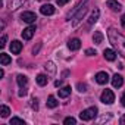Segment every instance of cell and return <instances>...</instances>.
Segmentation results:
<instances>
[{
	"label": "cell",
	"mask_w": 125,
	"mask_h": 125,
	"mask_svg": "<svg viewBox=\"0 0 125 125\" xmlns=\"http://www.w3.org/2000/svg\"><path fill=\"white\" fill-rule=\"evenodd\" d=\"M107 37H109V41L112 43V46L115 47V50L122 57H125V35L121 34L115 28H109L107 30Z\"/></svg>",
	"instance_id": "obj_1"
},
{
	"label": "cell",
	"mask_w": 125,
	"mask_h": 125,
	"mask_svg": "<svg viewBox=\"0 0 125 125\" xmlns=\"http://www.w3.org/2000/svg\"><path fill=\"white\" fill-rule=\"evenodd\" d=\"M97 116V107H88V109H84L81 113H80V118L81 121H91Z\"/></svg>",
	"instance_id": "obj_2"
},
{
	"label": "cell",
	"mask_w": 125,
	"mask_h": 125,
	"mask_svg": "<svg viewBox=\"0 0 125 125\" xmlns=\"http://www.w3.org/2000/svg\"><path fill=\"white\" fill-rule=\"evenodd\" d=\"M100 100H102L104 104H112V103L115 102V94H113V91L106 88V90L102 93V96H100Z\"/></svg>",
	"instance_id": "obj_3"
},
{
	"label": "cell",
	"mask_w": 125,
	"mask_h": 125,
	"mask_svg": "<svg viewBox=\"0 0 125 125\" xmlns=\"http://www.w3.org/2000/svg\"><path fill=\"white\" fill-rule=\"evenodd\" d=\"M21 19L24 22H27V24H32V22H35L37 16H35L34 12H22L21 13Z\"/></svg>",
	"instance_id": "obj_4"
},
{
	"label": "cell",
	"mask_w": 125,
	"mask_h": 125,
	"mask_svg": "<svg viewBox=\"0 0 125 125\" xmlns=\"http://www.w3.org/2000/svg\"><path fill=\"white\" fill-rule=\"evenodd\" d=\"M85 13H87V8H85V6H83V9H80V10H78V13L75 15L72 25H74V27H78V25H80V22H81V18H84V15H85Z\"/></svg>",
	"instance_id": "obj_5"
},
{
	"label": "cell",
	"mask_w": 125,
	"mask_h": 125,
	"mask_svg": "<svg viewBox=\"0 0 125 125\" xmlns=\"http://www.w3.org/2000/svg\"><path fill=\"white\" fill-rule=\"evenodd\" d=\"M96 81L99 83V84H107V81H109V75H107V72H103V71H100V72H97L96 74Z\"/></svg>",
	"instance_id": "obj_6"
},
{
	"label": "cell",
	"mask_w": 125,
	"mask_h": 125,
	"mask_svg": "<svg viewBox=\"0 0 125 125\" xmlns=\"http://www.w3.org/2000/svg\"><path fill=\"white\" fill-rule=\"evenodd\" d=\"M34 32H35V27L31 25V27H28V28H25V30L22 31V38H24V40H31L32 35H34Z\"/></svg>",
	"instance_id": "obj_7"
},
{
	"label": "cell",
	"mask_w": 125,
	"mask_h": 125,
	"mask_svg": "<svg viewBox=\"0 0 125 125\" xmlns=\"http://www.w3.org/2000/svg\"><path fill=\"white\" fill-rule=\"evenodd\" d=\"M21 50H22V43L18 41V40H13V41L10 43V52H12L13 54H19Z\"/></svg>",
	"instance_id": "obj_8"
},
{
	"label": "cell",
	"mask_w": 125,
	"mask_h": 125,
	"mask_svg": "<svg viewBox=\"0 0 125 125\" xmlns=\"http://www.w3.org/2000/svg\"><path fill=\"white\" fill-rule=\"evenodd\" d=\"M40 12L43 15H46V16H50V15L54 13V6H52V5H43L40 8Z\"/></svg>",
	"instance_id": "obj_9"
},
{
	"label": "cell",
	"mask_w": 125,
	"mask_h": 125,
	"mask_svg": "<svg viewBox=\"0 0 125 125\" xmlns=\"http://www.w3.org/2000/svg\"><path fill=\"white\" fill-rule=\"evenodd\" d=\"M80 47H81V40H80V38H72V40H69V43H68V49H69V50L75 52V50H78Z\"/></svg>",
	"instance_id": "obj_10"
},
{
	"label": "cell",
	"mask_w": 125,
	"mask_h": 125,
	"mask_svg": "<svg viewBox=\"0 0 125 125\" xmlns=\"http://www.w3.org/2000/svg\"><path fill=\"white\" fill-rule=\"evenodd\" d=\"M122 84H124V78H122V75L115 74V75L112 77V85H113L115 88H119V87H122Z\"/></svg>",
	"instance_id": "obj_11"
},
{
	"label": "cell",
	"mask_w": 125,
	"mask_h": 125,
	"mask_svg": "<svg viewBox=\"0 0 125 125\" xmlns=\"http://www.w3.org/2000/svg\"><path fill=\"white\" fill-rule=\"evenodd\" d=\"M107 8H110V10H113V12H119L121 9H122V6H121V3H118L116 0H107Z\"/></svg>",
	"instance_id": "obj_12"
},
{
	"label": "cell",
	"mask_w": 125,
	"mask_h": 125,
	"mask_svg": "<svg viewBox=\"0 0 125 125\" xmlns=\"http://www.w3.org/2000/svg\"><path fill=\"white\" fill-rule=\"evenodd\" d=\"M103 56H104V59H106V60L113 62V60L116 59V52H115V50H112V49H106V50L103 52Z\"/></svg>",
	"instance_id": "obj_13"
},
{
	"label": "cell",
	"mask_w": 125,
	"mask_h": 125,
	"mask_svg": "<svg viewBox=\"0 0 125 125\" xmlns=\"http://www.w3.org/2000/svg\"><path fill=\"white\" fill-rule=\"evenodd\" d=\"M24 2H25V0H9V2H8V8H9L10 10H15V9H18Z\"/></svg>",
	"instance_id": "obj_14"
},
{
	"label": "cell",
	"mask_w": 125,
	"mask_h": 125,
	"mask_svg": "<svg viewBox=\"0 0 125 125\" xmlns=\"http://www.w3.org/2000/svg\"><path fill=\"white\" fill-rule=\"evenodd\" d=\"M57 91H59V97L60 99H66V97L71 96V87H62Z\"/></svg>",
	"instance_id": "obj_15"
},
{
	"label": "cell",
	"mask_w": 125,
	"mask_h": 125,
	"mask_svg": "<svg viewBox=\"0 0 125 125\" xmlns=\"http://www.w3.org/2000/svg\"><path fill=\"white\" fill-rule=\"evenodd\" d=\"M99 16H100V10H99V9H94L93 13H91V16H90V19H88V24H90V25L96 24L97 19H99Z\"/></svg>",
	"instance_id": "obj_16"
},
{
	"label": "cell",
	"mask_w": 125,
	"mask_h": 125,
	"mask_svg": "<svg viewBox=\"0 0 125 125\" xmlns=\"http://www.w3.org/2000/svg\"><path fill=\"white\" fill-rule=\"evenodd\" d=\"M57 104H59L57 99H56L54 96H49V99H47V107L54 109V107H57Z\"/></svg>",
	"instance_id": "obj_17"
},
{
	"label": "cell",
	"mask_w": 125,
	"mask_h": 125,
	"mask_svg": "<svg viewBox=\"0 0 125 125\" xmlns=\"http://www.w3.org/2000/svg\"><path fill=\"white\" fill-rule=\"evenodd\" d=\"M10 62H12V59H10V56H9V54H6V53H2V54H0V63H2L3 66L9 65Z\"/></svg>",
	"instance_id": "obj_18"
},
{
	"label": "cell",
	"mask_w": 125,
	"mask_h": 125,
	"mask_svg": "<svg viewBox=\"0 0 125 125\" xmlns=\"http://www.w3.org/2000/svg\"><path fill=\"white\" fill-rule=\"evenodd\" d=\"M35 80H37V84H38V85H41V87H43V85H46V84L49 83V78H47V75H44V74L37 75V78H35Z\"/></svg>",
	"instance_id": "obj_19"
},
{
	"label": "cell",
	"mask_w": 125,
	"mask_h": 125,
	"mask_svg": "<svg viewBox=\"0 0 125 125\" xmlns=\"http://www.w3.org/2000/svg\"><path fill=\"white\" fill-rule=\"evenodd\" d=\"M93 43L94 44H102L103 43V34L100 31H96L94 35H93Z\"/></svg>",
	"instance_id": "obj_20"
},
{
	"label": "cell",
	"mask_w": 125,
	"mask_h": 125,
	"mask_svg": "<svg viewBox=\"0 0 125 125\" xmlns=\"http://www.w3.org/2000/svg\"><path fill=\"white\" fill-rule=\"evenodd\" d=\"M16 83H18V85L22 88V87H25V85L28 84V78H27L25 75H18V77H16Z\"/></svg>",
	"instance_id": "obj_21"
},
{
	"label": "cell",
	"mask_w": 125,
	"mask_h": 125,
	"mask_svg": "<svg viewBox=\"0 0 125 125\" xmlns=\"http://www.w3.org/2000/svg\"><path fill=\"white\" fill-rule=\"evenodd\" d=\"M9 113H10V109H9L6 104H3L2 107H0V115H2V118H8Z\"/></svg>",
	"instance_id": "obj_22"
},
{
	"label": "cell",
	"mask_w": 125,
	"mask_h": 125,
	"mask_svg": "<svg viewBox=\"0 0 125 125\" xmlns=\"http://www.w3.org/2000/svg\"><path fill=\"white\" fill-rule=\"evenodd\" d=\"M44 68H46V71H49L50 74H54V72H56V68H54V65L52 63V62H47Z\"/></svg>",
	"instance_id": "obj_23"
},
{
	"label": "cell",
	"mask_w": 125,
	"mask_h": 125,
	"mask_svg": "<svg viewBox=\"0 0 125 125\" xmlns=\"http://www.w3.org/2000/svg\"><path fill=\"white\" fill-rule=\"evenodd\" d=\"M63 124H65V125H75V124H77V119L72 118V116H69V118H65Z\"/></svg>",
	"instance_id": "obj_24"
},
{
	"label": "cell",
	"mask_w": 125,
	"mask_h": 125,
	"mask_svg": "<svg viewBox=\"0 0 125 125\" xmlns=\"http://www.w3.org/2000/svg\"><path fill=\"white\" fill-rule=\"evenodd\" d=\"M12 124H21V125H25V121L21 119V118H12V119H10V125H12Z\"/></svg>",
	"instance_id": "obj_25"
},
{
	"label": "cell",
	"mask_w": 125,
	"mask_h": 125,
	"mask_svg": "<svg viewBox=\"0 0 125 125\" xmlns=\"http://www.w3.org/2000/svg\"><path fill=\"white\" fill-rule=\"evenodd\" d=\"M78 91H81V93H84V91H87V84H83V83H78Z\"/></svg>",
	"instance_id": "obj_26"
},
{
	"label": "cell",
	"mask_w": 125,
	"mask_h": 125,
	"mask_svg": "<svg viewBox=\"0 0 125 125\" xmlns=\"http://www.w3.org/2000/svg\"><path fill=\"white\" fill-rule=\"evenodd\" d=\"M31 106H32V109H35V110L38 109V100H37L35 97H34V99L31 100Z\"/></svg>",
	"instance_id": "obj_27"
},
{
	"label": "cell",
	"mask_w": 125,
	"mask_h": 125,
	"mask_svg": "<svg viewBox=\"0 0 125 125\" xmlns=\"http://www.w3.org/2000/svg\"><path fill=\"white\" fill-rule=\"evenodd\" d=\"M85 54H87V56H94V54H96V50H93V49H87V50H85Z\"/></svg>",
	"instance_id": "obj_28"
},
{
	"label": "cell",
	"mask_w": 125,
	"mask_h": 125,
	"mask_svg": "<svg viewBox=\"0 0 125 125\" xmlns=\"http://www.w3.org/2000/svg\"><path fill=\"white\" fill-rule=\"evenodd\" d=\"M6 40H8V37H6V35H3V37H2V40H0V47H5V46H6Z\"/></svg>",
	"instance_id": "obj_29"
},
{
	"label": "cell",
	"mask_w": 125,
	"mask_h": 125,
	"mask_svg": "<svg viewBox=\"0 0 125 125\" xmlns=\"http://www.w3.org/2000/svg\"><path fill=\"white\" fill-rule=\"evenodd\" d=\"M56 2H57L59 6H63V5H66V3L69 2V0H56Z\"/></svg>",
	"instance_id": "obj_30"
},
{
	"label": "cell",
	"mask_w": 125,
	"mask_h": 125,
	"mask_svg": "<svg viewBox=\"0 0 125 125\" xmlns=\"http://www.w3.org/2000/svg\"><path fill=\"white\" fill-rule=\"evenodd\" d=\"M121 104L125 107V91L122 93V96H121Z\"/></svg>",
	"instance_id": "obj_31"
},
{
	"label": "cell",
	"mask_w": 125,
	"mask_h": 125,
	"mask_svg": "<svg viewBox=\"0 0 125 125\" xmlns=\"http://www.w3.org/2000/svg\"><path fill=\"white\" fill-rule=\"evenodd\" d=\"M25 94H27V90H25V87H22V90L19 91V97H24Z\"/></svg>",
	"instance_id": "obj_32"
},
{
	"label": "cell",
	"mask_w": 125,
	"mask_h": 125,
	"mask_svg": "<svg viewBox=\"0 0 125 125\" xmlns=\"http://www.w3.org/2000/svg\"><path fill=\"white\" fill-rule=\"evenodd\" d=\"M119 122H121V124H122V125H125V113H124V115H122V118H121V119H119Z\"/></svg>",
	"instance_id": "obj_33"
},
{
	"label": "cell",
	"mask_w": 125,
	"mask_h": 125,
	"mask_svg": "<svg viewBox=\"0 0 125 125\" xmlns=\"http://www.w3.org/2000/svg\"><path fill=\"white\" fill-rule=\"evenodd\" d=\"M121 24H122V27L125 28V15H122V18H121Z\"/></svg>",
	"instance_id": "obj_34"
},
{
	"label": "cell",
	"mask_w": 125,
	"mask_h": 125,
	"mask_svg": "<svg viewBox=\"0 0 125 125\" xmlns=\"http://www.w3.org/2000/svg\"><path fill=\"white\" fill-rule=\"evenodd\" d=\"M60 84H62V81H56V83H54V85H56V87H59Z\"/></svg>",
	"instance_id": "obj_35"
}]
</instances>
